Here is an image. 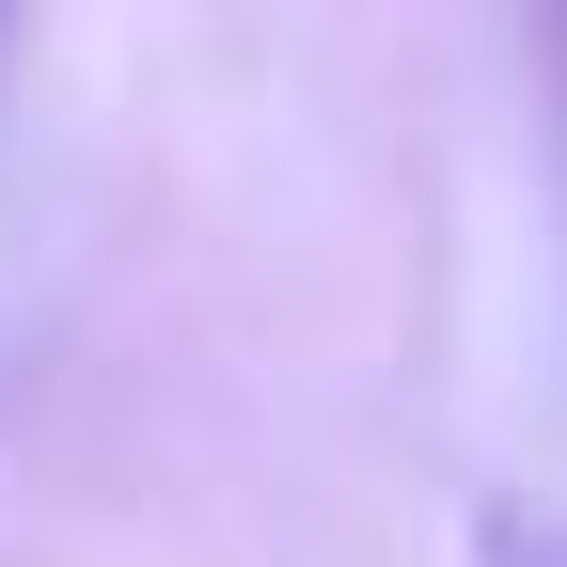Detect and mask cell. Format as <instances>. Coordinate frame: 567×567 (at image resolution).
<instances>
[{
  "label": "cell",
  "instance_id": "1",
  "mask_svg": "<svg viewBox=\"0 0 567 567\" xmlns=\"http://www.w3.org/2000/svg\"><path fill=\"white\" fill-rule=\"evenodd\" d=\"M488 567H567V520L536 505V520H505V536H488Z\"/></svg>",
  "mask_w": 567,
  "mask_h": 567
}]
</instances>
